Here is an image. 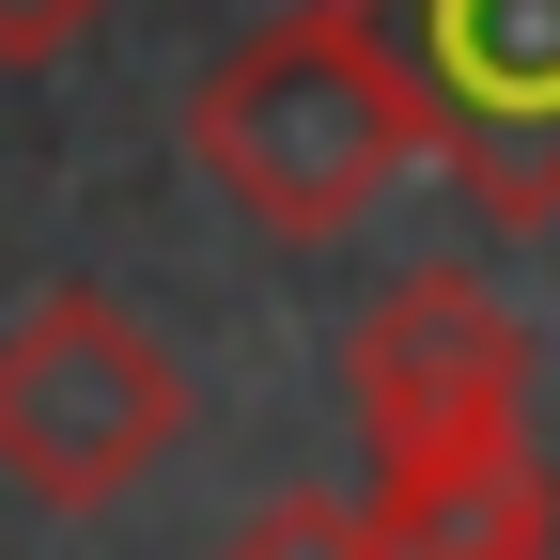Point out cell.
Returning <instances> with one entry per match:
<instances>
[{
	"label": "cell",
	"instance_id": "6da1fadb",
	"mask_svg": "<svg viewBox=\"0 0 560 560\" xmlns=\"http://www.w3.org/2000/svg\"><path fill=\"white\" fill-rule=\"evenodd\" d=\"M187 156L219 172V202L280 249H327L359 234L405 156H436V94H420V62L389 47V16L359 0H296V16H265L249 47L202 62L187 94Z\"/></svg>",
	"mask_w": 560,
	"mask_h": 560
},
{
	"label": "cell",
	"instance_id": "7a4b0ae2",
	"mask_svg": "<svg viewBox=\"0 0 560 560\" xmlns=\"http://www.w3.org/2000/svg\"><path fill=\"white\" fill-rule=\"evenodd\" d=\"M187 436V359L125 296L94 280H47V296L0 327V482L32 514H109L156 482V452Z\"/></svg>",
	"mask_w": 560,
	"mask_h": 560
},
{
	"label": "cell",
	"instance_id": "3957f363",
	"mask_svg": "<svg viewBox=\"0 0 560 560\" xmlns=\"http://www.w3.org/2000/svg\"><path fill=\"white\" fill-rule=\"evenodd\" d=\"M342 405H359L374 467H436V452H499L529 436V327L499 312V280L467 265H405L342 342Z\"/></svg>",
	"mask_w": 560,
	"mask_h": 560
},
{
	"label": "cell",
	"instance_id": "277c9868",
	"mask_svg": "<svg viewBox=\"0 0 560 560\" xmlns=\"http://www.w3.org/2000/svg\"><path fill=\"white\" fill-rule=\"evenodd\" d=\"M389 47L436 94V156L499 234L560 219V0H389Z\"/></svg>",
	"mask_w": 560,
	"mask_h": 560
},
{
	"label": "cell",
	"instance_id": "5b68a950",
	"mask_svg": "<svg viewBox=\"0 0 560 560\" xmlns=\"http://www.w3.org/2000/svg\"><path fill=\"white\" fill-rule=\"evenodd\" d=\"M359 529H374V560H560V482L529 436H499V452L374 467Z\"/></svg>",
	"mask_w": 560,
	"mask_h": 560
},
{
	"label": "cell",
	"instance_id": "8992f818",
	"mask_svg": "<svg viewBox=\"0 0 560 560\" xmlns=\"http://www.w3.org/2000/svg\"><path fill=\"white\" fill-rule=\"evenodd\" d=\"M219 560H374V529H359V499H280V514H249Z\"/></svg>",
	"mask_w": 560,
	"mask_h": 560
},
{
	"label": "cell",
	"instance_id": "52a82bcc",
	"mask_svg": "<svg viewBox=\"0 0 560 560\" xmlns=\"http://www.w3.org/2000/svg\"><path fill=\"white\" fill-rule=\"evenodd\" d=\"M94 16H109V0H0V62H62Z\"/></svg>",
	"mask_w": 560,
	"mask_h": 560
}]
</instances>
